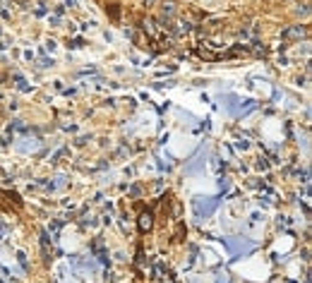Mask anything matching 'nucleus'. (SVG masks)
<instances>
[{
	"instance_id": "nucleus-1",
	"label": "nucleus",
	"mask_w": 312,
	"mask_h": 283,
	"mask_svg": "<svg viewBox=\"0 0 312 283\" xmlns=\"http://www.w3.org/2000/svg\"><path fill=\"white\" fill-rule=\"evenodd\" d=\"M139 226H142V230H147V228H151V214H142V221H139Z\"/></svg>"
}]
</instances>
